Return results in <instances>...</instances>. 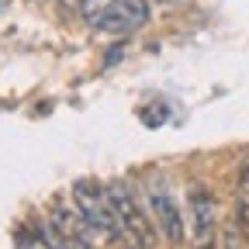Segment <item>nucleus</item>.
<instances>
[{
	"mask_svg": "<svg viewBox=\"0 0 249 249\" xmlns=\"http://www.w3.org/2000/svg\"><path fill=\"white\" fill-rule=\"evenodd\" d=\"M107 197H111V208L118 214L124 242H128L132 249H156L160 229H156V222H152L149 208L142 204V197L132 191V183H124V180L107 183Z\"/></svg>",
	"mask_w": 249,
	"mask_h": 249,
	"instance_id": "f257e3e1",
	"label": "nucleus"
},
{
	"mask_svg": "<svg viewBox=\"0 0 249 249\" xmlns=\"http://www.w3.org/2000/svg\"><path fill=\"white\" fill-rule=\"evenodd\" d=\"M73 204L80 208V214L93 225V232L101 235V242H121V225H118V214L111 208L107 197V187L93 183V180H80L73 183Z\"/></svg>",
	"mask_w": 249,
	"mask_h": 249,
	"instance_id": "f03ea898",
	"label": "nucleus"
},
{
	"mask_svg": "<svg viewBox=\"0 0 249 249\" xmlns=\"http://www.w3.org/2000/svg\"><path fill=\"white\" fill-rule=\"evenodd\" d=\"M145 208L152 214L160 235L170 242V246H183L187 242V222H183V211L177 204V197L170 194V187L163 180H149L145 183Z\"/></svg>",
	"mask_w": 249,
	"mask_h": 249,
	"instance_id": "7ed1b4c3",
	"label": "nucleus"
},
{
	"mask_svg": "<svg viewBox=\"0 0 249 249\" xmlns=\"http://www.w3.org/2000/svg\"><path fill=\"white\" fill-rule=\"evenodd\" d=\"M187 218H191V249H218L214 197L201 180H194L187 191Z\"/></svg>",
	"mask_w": 249,
	"mask_h": 249,
	"instance_id": "20e7f679",
	"label": "nucleus"
},
{
	"mask_svg": "<svg viewBox=\"0 0 249 249\" xmlns=\"http://www.w3.org/2000/svg\"><path fill=\"white\" fill-rule=\"evenodd\" d=\"M149 24V0H111L93 21V28L104 35H132Z\"/></svg>",
	"mask_w": 249,
	"mask_h": 249,
	"instance_id": "39448f33",
	"label": "nucleus"
},
{
	"mask_svg": "<svg viewBox=\"0 0 249 249\" xmlns=\"http://www.w3.org/2000/svg\"><path fill=\"white\" fill-rule=\"evenodd\" d=\"M49 225L55 229V232H62L66 239H73V242H83V246H93L97 249V242H101V235L93 232V225L87 222V218L80 214V208L73 204V208H52L49 211Z\"/></svg>",
	"mask_w": 249,
	"mask_h": 249,
	"instance_id": "423d86ee",
	"label": "nucleus"
},
{
	"mask_svg": "<svg viewBox=\"0 0 249 249\" xmlns=\"http://www.w3.org/2000/svg\"><path fill=\"white\" fill-rule=\"evenodd\" d=\"M235 222L242 225L246 239H249V156L239 166V191H235Z\"/></svg>",
	"mask_w": 249,
	"mask_h": 249,
	"instance_id": "0eeeda50",
	"label": "nucleus"
},
{
	"mask_svg": "<svg viewBox=\"0 0 249 249\" xmlns=\"http://www.w3.org/2000/svg\"><path fill=\"white\" fill-rule=\"evenodd\" d=\"M222 249H249V239H246V232H242V225L235 222V214L225 222V229H222Z\"/></svg>",
	"mask_w": 249,
	"mask_h": 249,
	"instance_id": "6e6552de",
	"label": "nucleus"
},
{
	"mask_svg": "<svg viewBox=\"0 0 249 249\" xmlns=\"http://www.w3.org/2000/svg\"><path fill=\"white\" fill-rule=\"evenodd\" d=\"M42 239H45V246H52V249H93V246H83V242H73V239H66L62 232H55L52 225H45Z\"/></svg>",
	"mask_w": 249,
	"mask_h": 249,
	"instance_id": "1a4fd4ad",
	"label": "nucleus"
},
{
	"mask_svg": "<svg viewBox=\"0 0 249 249\" xmlns=\"http://www.w3.org/2000/svg\"><path fill=\"white\" fill-rule=\"evenodd\" d=\"M107 4H111V0H83V4H80V14H83V18L93 24V21L101 18V11H104Z\"/></svg>",
	"mask_w": 249,
	"mask_h": 249,
	"instance_id": "9d476101",
	"label": "nucleus"
},
{
	"mask_svg": "<svg viewBox=\"0 0 249 249\" xmlns=\"http://www.w3.org/2000/svg\"><path fill=\"white\" fill-rule=\"evenodd\" d=\"M59 4L66 7V11H80V4H83V0H59Z\"/></svg>",
	"mask_w": 249,
	"mask_h": 249,
	"instance_id": "9b49d317",
	"label": "nucleus"
},
{
	"mask_svg": "<svg viewBox=\"0 0 249 249\" xmlns=\"http://www.w3.org/2000/svg\"><path fill=\"white\" fill-rule=\"evenodd\" d=\"M163 4H177V0H163Z\"/></svg>",
	"mask_w": 249,
	"mask_h": 249,
	"instance_id": "f8f14e48",
	"label": "nucleus"
}]
</instances>
